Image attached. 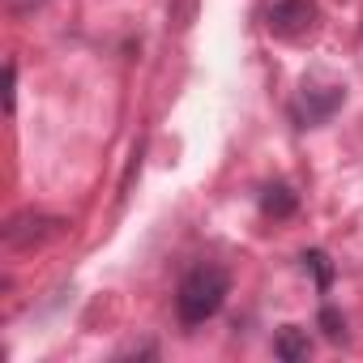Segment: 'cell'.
I'll return each instance as SVG.
<instances>
[{"label":"cell","instance_id":"obj_6","mask_svg":"<svg viewBox=\"0 0 363 363\" xmlns=\"http://www.w3.org/2000/svg\"><path fill=\"white\" fill-rule=\"evenodd\" d=\"M299 210V197L286 189V184H269L265 193H261V214L265 218H291Z\"/></svg>","mask_w":363,"mask_h":363},{"label":"cell","instance_id":"obj_4","mask_svg":"<svg viewBox=\"0 0 363 363\" xmlns=\"http://www.w3.org/2000/svg\"><path fill=\"white\" fill-rule=\"evenodd\" d=\"M337 107H342V90L337 86H303V94L295 103V120L303 128H312V124H325Z\"/></svg>","mask_w":363,"mask_h":363},{"label":"cell","instance_id":"obj_9","mask_svg":"<svg viewBox=\"0 0 363 363\" xmlns=\"http://www.w3.org/2000/svg\"><path fill=\"white\" fill-rule=\"evenodd\" d=\"M5 77H9V94H5V99H9V111H13V107H18V65H13V60H9Z\"/></svg>","mask_w":363,"mask_h":363},{"label":"cell","instance_id":"obj_1","mask_svg":"<svg viewBox=\"0 0 363 363\" xmlns=\"http://www.w3.org/2000/svg\"><path fill=\"white\" fill-rule=\"evenodd\" d=\"M231 295V274L223 265H197L175 295V312L184 325H206Z\"/></svg>","mask_w":363,"mask_h":363},{"label":"cell","instance_id":"obj_7","mask_svg":"<svg viewBox=\"0 0 363 363\" xmlns=\"http://www.w3.org/2000/svg\"><path fill=\"white\" fill-rule=\"evenodd\" d=\"M303 269H312V274H316V286H320V291H329V282H333V265H329V257H325V252H316V248H312V252H303Z\"/></svg>","mask_w":363,"mask_h":363},{"label":"cell","instance_id":"obj_2","mask_svg":"<svg viewBox=\"0 0 363 363\" xmlns=\"http://www.w3.org/2000/svg\"><path fill=\"white\" fill-rule=\"evenodd\" d=\"M60 231H65V218H52V214H35V210H26V214L9 218V227H5V244H9V248H35V244L52 240V235H60Z\"/></svg>","mask_w":363,"mask_h":363},{"label":"cell","instance_id":"obj_8","mask_svg":"<svg viewBox=\"0 0 363 363\" xmlns=\"http://www.w3.org/2000/svg\"><path fill=\"white\" fill-rule=\"evenodd\" d=\"M320 329H325V337L342 342V337H346V320H342V312H337V308H320Z\"/></svg>","mask_w":363,"mask_h":363},{"label":"cell","instance_id":"obj_5","mask_svg":"<svg viewBox=\"0 0 363 363\" xmlns=\"http://www.w3.org/2000/svg\"><path fill=\"white\" fill-rule=\"evenodd\" d=\"M274 354H278V359H286V363H303V359L312 354L308 329H295V325H286V329L274 337Z\"/></svg>","mask_w":363,"mask_h":363},{"label":"cell","instance_id":"obj_3","mask_svg":"<svg viewBox=\"0 0 363 363\" xmlns=\"http://www.w3.org/2000/svg\"><path fill=\"white\" fill-rule=\"evenodd\" d=\"M316 22V5L312 0H278L269 9V30L278 39H303Z\"/></svg>","mask_w":363,"mask_h":363}]
</instances>
